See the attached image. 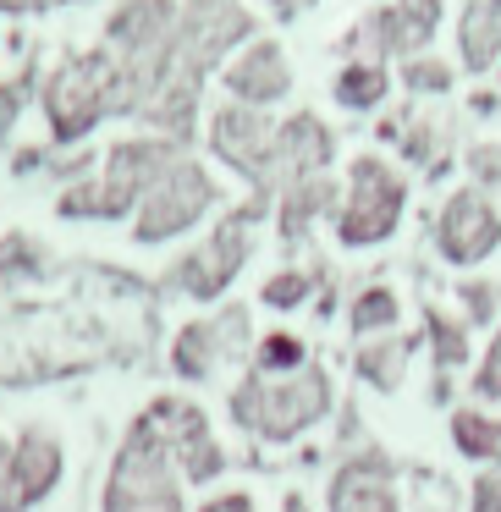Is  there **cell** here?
<instances>
[{
	"mask_svg": "<svg viewBox=\"0 0 501 512\" xmlns=\"http://www.w3.org/2000/svg\"><path fill=\"white\" fill-rule=\"evenodd\" d=\"M188 149L166 144V138L144 133V138H122L111 144V155L100 160V171L67 182L56 199L61 221H133V210L144 204V193L160 182V171Z\"/></svg>",
	"mask_w": 501,
	"mask_h": 512,
	"instance_id": "obj_1",
	"label": "cell"
},
{
	"mask_svg": "<svg viewBox=\"0 0 501 512\" xmlns=\"http://www.w3.org/2000/svg\"><path fill=\"white\" fill-rule=\"evenodd\" d=\"M331 408H336V386L320 364H303L298 375H281V380L248 369L226 397V413H232L237 430H248L254 441H270V446L309 435Z\"/></svg>",
	"mask_w": 501,
	"mask_h": 512,
	"instance_id": "obj_2",
	"label": "cell"
},
{
	"mask_svg": "<svg viewBox=\"0 0 501 512\" xmlns=\"http://www.w3.org/2000/svg\"><path fill=\"white\" fill-rule=\"evenodd\" d=\"M182 490L188 485L171 463L166 435L155 430L149 413H138L127 424V435L116 441L111 474H105V490H100V512H188Z\"/></svg>",
	"mask_w": 501,
	"mask_h": 512,
	"instance_id": "obj_3",
	"label": "cell"
},
{
	"mask_svg": "<svg viewBox=\"0 0 501 512\" xmlns=\"http://www.w3.org/2000/svg\"><path fill=\"white\" fill-rule=\"evenodd\" d=\"M111 78H116V56L105 45L61 56L39 83V105L50 122V144L72 149L111 116Z\"/></svg>",
	"mask_w": 501,
	"mask_h": 512,
	"instance_id": "obj_4",
	"label": "cell"
},
{
	"mask_svg": "<svg viewBox=\"0 0 501 512\" xmlns=\"http://www.w3.org/2000/svg\"><path fill=\"white\" fill-rule=\"evenodd\" d=\"M259 215H270V199H259V193L248 204H237L232 215H221L215 232H204V243L188 248V254L166 270V287L182 292V298H193V303H215L237 276H243L248 254H254V221Z\"/></svg>",
	"mask_w": 501,
	"mask_h": 512,
	"instance_id": "obj_5",
	"label": "cell"
},
{
	"mask_svg": "<svg viewBox=\"0 0 501 512\" xmlns=\"http://www.w3.org/2000/svg\"><path fill=\"white\" fill-rule=\"evenodd\" d=\"M221 199L226 193H221V182H215V171L193 155H177L160 171L155 188L144 193V204L133 210V243L138 248L171 243V237L193 232L210 210H221Z\"/></svg>",
	"mask_w": 501,
	"mask_h": 512,
	"instance_id": "obj_6",
	"label": "cell"
},
{
	"mask_svg": "<svg viewBox=\"0 0 501 512\" xmlns=\"http://www.w3.org/2000/svg\"><path fill=\"white\" fill-rule=\"evenodd\" d=\"M402 210H408V177L386 166L380 155H358L347 166V188L336 204V243L342 248H380L397 237Z\"/></svg>",
	"mask_w": 501,
	"mask_h": 512,
	"instance_id": "obj_7",
	"label": "cell"
},
{
	"mask_svg": "<svg viewBox=\"0 0 501 512\" xmlns=\"http://www.w3.org/2000/svg\"><path fill=\"white\" fill-rule=\"evenodd\" d=\"M254 34H259V23H254V12H248L243 0H182L171 72L204 83L210 72H221Z\"/></svg>",
	"mask_w": 501,
	"mask_h": 512,
	"instance_id": "obj_8",
	"label": "cell"
},
{
	"mask_svg": "<svg viewBox=\"0 0 501 512\" xmlns=\"http://www.w3.org/2000/svg\"><path fill=\"white\" fill-rule=\"evenodd\" d=\"M446 6L441 0H386L375 12H364L353 23V34L342 39V56L347 61H380L386 67L391 56L408 61V56H424V45L435 39Z\"/></svg>",
	"mask_w": 501,
	"mask_h": 512,
	"instance_id": "obj_9",
	"label": "cell"
},
{
	"mask_svg": "<svg viewBox=\"0 0 501 512\" xmlns=\"http://www.w3.org/2000/svg\"><path fill=\"white\" fill-rule=\"evenodd\" d=\"M210 155L221 166H232L259 199L276 204V188H270V160H276V122L265 111H248V105L226 100L210 111Z\"/></svg>",
	"mask_w": 501,
	"mask_h": 512,
	"instance_id": "obj_10",
	"label": "cell"
},
{
	"mask_svg": "<svg viewBox=\"0 0 501 512\" xmlns=\"http://www.w3.org/2000/svg\"><path fill=\"white\" fill-rule=\"evenodd\" d=\"M144 413L155 419V430L166 435L171 463H177L182 485H215V479L226 474V452H221V441H215V430H210V419H204L199 402L155 397Z\"/></svg>",
	"mask_w": 501,
	"mask_h": 512,
	"instance_id": "obj_11",
	"label": "cell"
},
{
	"mask_svg": "<svg viewBox=\"0 0 501 512\" xmlns=\"http://www.w3.org/2000/svg\"><path fill=\"white\" fill-rule=\"evenodd\" d=\"M496 248H501V210L490 204V193L457 188L435 215V254L446 265L468 270V265H485Z\"/></svg>",
	"mask_w": 501,
	"mask_h": 512,
	"instance_id": "obj_12",
	"label": "cell"
},
{
	"mask_svg": "<svg viewBox=\"0 0 501 512\" xmlns=\"http://www.w3.org/2000/svg\"><path fill=\"white\" fill-rule=\"evenodd\" d=\"M325 512H402L397 496V463L380 446H358L353 457H342L325 490Z\"/></svg>",
	"mask_w": 501,
	"mask_h": 512,
	"instance_id": "obj_13",
	"label": "cell"
},
{
	"mask_svg": "<svg viewBox=\"0 0 501 512\" xmlns=\"http://www.w3.org/2000/svg\"><path fill=\"white\" fill-rule=\"evenodd\" d=\"M221 83H226V94H232L237 105L270 111V105H281L292 94V61H287V50H281L276 39H248V45L221 67Z\"/></svg>",
	"mask_w": 501,
	"mask_h": 512,
	"instance_id": "obj_14",
	"label": "cell"
},
{
	"mask_svg": "<svg viewBox=\"0 0 501 512\" xmlns=\"http://www.w3.org/2000/svg\"><path fill=\"white\" fill-rule=\"evenodd\" d=\"M336 160V133L314 111H298L276 122V160H270V188H292L303 177H325Z\"/></svg>",
	"mask_w": 501,
	"mask_h": 512,
	"instance_id": "obj_15",
	"label": "cell"
},
{
	"mask_svg": "<svg viewBox=\"0 0 501 512\" xmlns=\"http://www.w3.org/2000/svg\"><path fill=\"white\" fill-rule=\"evenodd\" d=\"M61 474H67V452H61V435L45 424H28L12 441V485H17V507H39V501L56 496Z\"/></svg>",
	"mask_w": 501,
	"mask_h": 512,
	"instance_id": "obj_16",
	"label": "cell"
},
{
	"mask_svg": "<svg viewBox=\"0 0 501 512\" xmlns=\"http://www.w3.org/2000/svg\"><path fill=\"white\" fill-rule=\"evenodd\" d=\"M336 204H342V188L331 182V171H325V177L292 182V188L276 193V232L287 237V243H298V237H309V226L320 221V215H336Z\"/></svg>",
	"mask_w": 501,
	"mask_h": 512,
	"instance_id": "obj_17",
	"label": "cell"
},
{
	"mask_svg": "<svg viewBox=\"0 0 501 512\" xmlns=\"http://www.w3.org/2000/svg\"><path fill=\"white\" fill-rule=\"evenodd\" d=\"M408 358H413V342L408 336H369V342H358L353 353V375L364 380L369 391H402V380H408Z\"/></svg>",
	"mask_w": 501,
	"mask_h": 512,
	"instance_id": "obj_18",
	"label": "cell"
},
{
	"mask_svg": "<svg viewBox=\"0 0 501 512\" xmlns=\"http://www.w3.org/2000/svg\"><path fill=\"white\" fill-rule=\"evenodd\" d=\"M221 358H226V347H221V325L215 320H188L177 331V342H171V369H177V380H188V386H204Z\"/></svg>",
	"mask_w": 501,
	"mask_h": 512,
	"instance_id": "obj_19",
	"label": "cell"
},
{
	"mask_svg": "<svg viewBox=\"0 0 501 512\" xmlns=\"http://www.w3.org/2000/svg\"><path fill=\"white\" fill-rule=\"evenodd\" d=\"M457 56H463L468 72L501 67V23L485 0H468L463 17H457Z\"/></svg>",
	"mask_w": 501,
	"mask_h": 512,
	"instance_id": "obj_20",
	"label": "cell"
},
{
	"mask_svg": "<svg viewBox=\"0 0 501 512\" xmlns=\"http://www.w3.org/2000/svg\"><path fill=\"white\" fill-rule=\"evenodd\" d=\"M331 94L342 111H380L391 94V72L380 61H347L342 72L331 78Z\"/></svg>",
	"mask_w": 501,
	"mask_h": 512,
	"instance_id": "obj_21",
	"label": "cell"
},
{
	"mask_svg": "<svg viewBox=\"0 0 501 512\" xmlns=\"http://www.w3.org/2000/svg\"><path fill=\"white\" fill-rule=\"evenodd\" d=\"M397 320H402V298H397V287H386V281H369V287L353 298V309H347V325H353L358 342H369V336H391Z\"/></svg>",
	"mask_w": 501,
	"mask_h": 512,
	"instance_id": "obj_22",
	"label": "cell"
},
{
	"mask_svg": "<svg viewBox=\"0 0 501 512\" xmlns=\"http://www.w3.org/2000/svg\"><path fill=\"white\" fill-rule=\"evenodd\" d=\"M50 270H56V259H50V248L39 243V237H28V232H6V237H0V281H6V287L45 281Z\"/></svg>",
	"mask_w": 501,
	"mask_h": 512,
	"instance_id": "obj_23",
	"label": "cell"
},
{
	"mask_svg": "<svg viewBox=\"0 0 501 512\" xmlns=\"http://www.w3.org/2000/svg\"><path fill=\"white\" fill-rule=\"evenodd\" d=\"M424 336H430V358L441 375H452V369L468 364V325L452 320V314L441 309H424Z\"/></svg>",
	"mask_w": 501,
	"mask_h": 512,
	"instance_id": "obj_24",
	"label": "cell"
},
{
	"mask_svg": "<svg viewBox=\"0 0 501 512\" xmlns=\"http://www.w3.org/2000/svg\"><path fill=\"white\" fill-rule=\"evenodd\" d=\"M303 364H309V347H303V336H292V331H270V336H259V342H254V369H259V375H270V380L298 375Z\"/></svg>",
	"mask_w": 501,
	"mask_h": 512,
	"instance_id": "obj_25",
	"label": "cell"
},
{
	"mask_svg": "<svg viewBox=\"0 0 501 512\" xmlns=\"http://www.w3.org/2000/svg\"><path fill=\"white\" fill-rule=\"evenodd\" d=\"M496 424H501V419H490V413H479V408H457V413H452V446L468 457V463H490Z\"/></svg>",
	"mask_w": 501,
	"mask_h": 512,
	"instance_id": "obj_26",
	"label": "cell"
},
{
	"mask_svg": "<svg viewBox=\"0 0 501 512\" xmlns=\"http://www.w3.org/2000/svg\"><path fill=\"white\" fill-rule=\"evenodd\" d=\"M314 270H276V276L265 281V287H259V303H265V309H303V303H309V292H314Z\"/></svg>",
	"mask_w": 501,
	"mask_h": 512,
	"instance_id": "obj_27",
	"label": "cell"
},
{
	"mask_svg": "<svg viewBox=\"0 0 501 512\" xmlns=\"http://www.w3.org/2000/svg\"><path fill=\"white\" fill-rule=\"evenodd\" d=\"M457 303H463V325L501 320V281H485V276L457 281Z\"/></svg>",
	"mask_w": 501,
	"mask_h": 512,
	"instance_id": "obj_28",
	"label": "cell"
},
{
	"mask_svg": "<svg viewBox=\"0 0 501 512\" xmlns=\"http://www.w3.org/2000/svg\"><path fill=\"white\" fill-rule=\"evenodd\" d=\"M452 78H457V72L446 67L441 56H408V61H402V89H408V94H446V89H452Z\"/></svg>",
	"mask_w": 501,
	"mask_h": 512,
	"instance_id": "obj_29",
	"label": "cell"
},
{
	"mask_svg": "<svg viewBox=\"0 0 501 512\" xmlns=\"http://www.w3.org/2000/svg\"><path fill=\"white\" fill-rule=\"evenodd\" d=\"M34 61H28L23 72H17V78H6L0 83V138H12V127L23 122V111H28V100H34Z\"/></svg>",
	"mask_w": 501,
	"mask_h": 512,
	"instance_id": "obj_30",
	"label": "cell"
},
{
	"mask_svg": "<svg viewBox=\"0 0 501 512\" xmlns=\"http://www.w3.org/2000/svg\"><path fill=\"white\" fill-rule=\"evenodd\" d=\"M474 397L479 402H501V331L490 336L485 358L474 364Z\"/></svg>",
	"mask_w": 501,
	"mask_h": 512,
	"instance_id": "obj_31",
	"label": "cell"
},
{
	"mask_svg": "<svg viewBox=\"0 0 501 512\" xmlns=\"http://www.w3.org/2000/svg\"><path fill=\"white\" fill-rule=\"evenodd\" d=\"M468 512H501V468H485L468 485Z\"/></svg>",
	"mask_w": 501,
	"mask_h": 512,
	"instance_id": "obj_32",
	"label": "cell"
},
{
	"mask_svg": "<svg viewBox=\"0 0 501 512\" xmlns=\"http://www.w3.org/2000/svg\"><path fill=\"white\" fill-rule=\"evenodd\" d=\"M468 166H474V188L485 193V188H496L501 182V149H474V155H468Z\"/></svg>",
	"mask_w": 501,
	"mask_h": 512,
	"instance_id": "obj_33",
	"label": "cell"
},
{
	"mask_svg": "<svg viewBox=\"0 0 501 512\" xmlns=\"http://www.w3.org/2000/svg\"><path fill=\"white\" fill-rule=\"evenodd\" d=\"M0 512H23L17 507V485H12V441L0 435Z\"/></svg>",
	"mask_w": 501,
	"mask_h": 512,
	"instance_id": "obj_34",
	"label": "cell"
},
{
	"mask_svg": "<svg viewBox=\"0 0 501 512\" xmlns=\"http://www.w3.org/2000/svg\"><path fill=\"white\" fill-rule=\"evenodd\" d=\"M39 166H45V149H17V155H12L17 177H28V171H39Z\"/></svg>",
	"mask_w": 501,
	"mask_h": 512,
	"instance_id": "obj_35",
	"label": "cell"
},
{
	"mask_svg": "<svg viewBox=\"0 0 501 512\" xmlns=\"http://www.w3.org/2000/svg\"><path fill=\"white\" fill-rule=\"evenodd\" d=\"M265 6H270V12L281 17V23H292V17H298V12H309L314 0H265Z\"/></svg>",
	"mask_w": 501,
	"mask_h": 512,
	"instance_id": "obj_36",
	"label": "cell"
},
{
	"mask_svg": "<svg viewBox=\"0 0 501 512\" xmlns=\"http://www.w3.org/2000/svg\"><path fill=\"white\" fill-rule=\"evenodd\" d=\"M281 512H309V501H303V490H287V496H281Z\"/></svg>",
	"mask_w": 501,
	"mask_h": 512,
	"instance_id": "obj_37",
	"label": "cell"
},
{
	"mask_svg": "<svg viewBox=\"0 0 501 512\" xmlns=\"http://www.w3.org/2000/svg\"><path fill=\"white\" fill-rule=\"evenodd\" d=\"M490 463L501 468V424H496V446H490Z\"/></svg>",
	"mask_w": 501,
	"mask_h": 512,
	"instance_id": "obj_38",
	"label": "cell"
},
{
	"mask_svg": "<svg viewBox=\"0 0 501 512\" xmlns=\"http://www.w3.org/2000/svg\"><path fill=\"white\" fill-rule=\"evenodd\" d=\"M485 6H490V12H496V23H501V0H485Z\"/></svg>",
	"mask_w": 501,
	"mask_h": 512,
	"instance_id": "obj_39",
	"label": "cell"
},
{
	"mask_svg": "<svg viewBox=\"0 0 501 512\" xmlns=\"http://www.w3.org/2000/svg\"><path fill=\"white\" fill-rule=\"evenodd\" d=\"M56 6H72V0H56Z\"/></svg>",
	"mask_w": 501,
	"mask_h": 512,
	"instance_id": "obj_40",
	"label": "cell"
}]
</instances>
